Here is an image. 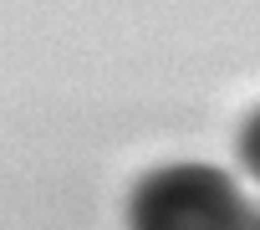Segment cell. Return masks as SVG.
Returning a JSON list of instances; mask_svg holds the SVG:
<instances>
[{
    "instance_id": "6da1fadb",
    "label": "cell",
    "mask_w": 260,
    "mask_h": 230,
    "mask_svg": "<svg viewBox=\"0 0 260 230\" xmlns=\"http://www.w3.org/2000/svg\"><path fill=\"white\" fill-rule=\"evenodd\" d=\"M127 230H260V205L214 164H164L133 184Z\"/></svg>"
},
{
    "instance_id": "7a4b0ae2",
    "label": "cell",
    "mask_w": 260,
    "mask_h": 230,
    "mask_svg": "<svg viewBox=\"0 0 260 230\" xmlns=\"http://www.w3.org/2000/svg\"><path fill=\"white\" fill-rule=\"evenodd\" d=\"M235 154H240V169L260 184V107L245 118V128H240V143H235Z\"/></svg>"
}]
</instances>
